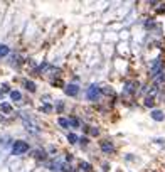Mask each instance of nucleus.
Segmentation results:
<instances>
[{
	"label": "nucleus",
	"instance_id": "f257e3e1",
	"mask_svg": "<svg viewBox=\"0 0 165 172\" xmlns=\"http://www.w3.org/2000/svg\"><path fill=\"white\" fill-rule=\"evenodd\" d=\"M12 150H14L15 155H22V154H26L27 150H29V143L22 142V140H17V142L14 143V147H12Z\"/></svg>",
	"mask_w": 165,
	"mask_h": 172
},
{
	"label": "nucleus",
	"instance_id": "f03ea898",
	"mask_svg": "<svg viewBox=\"0 0 165 172\" xmlns=\"http://www.w3.org/2000/svg\"><path fill=\"white\" fill-rule=\"evenodd\" d=\"M163 71V66H162V61L160 59H157V61H153V64H152V68H150V74H152V78H157L158 74Z\"/></svg>",
	"mask_w": 165,
	"mask_h": 172
},
{
	"label": "nucleus",
	"instance_id": "7ed1b4c3",
	"mask_svg": "<svg viewBox=\"0 0 165 172\" xmlns=\"http://www.w3.org/2000/svg\"><path fill=\"white\" fill-rule=\"evenodd\" d=\"M98 96H99V86L91 84V86H89V90H88V98L91 100V101H95Z\"/></svg>",
	"mask_w": 165,
	"mask_h": 172
},
{
	"label": "nucleus",
	"instance_id": "20e7f679",
	"mask_svg": "<svg viewBox=\"0 0 165 172\" xmlns=\"http://www.w3.org/2000/svg\"><path fill=\"white\" fill-rule=\"evenodd\" d=\"M136 86H138V83L136 81H128V83L125 84V90H123V93L125 95H133L136 90Z\"/></svg>",
	"mask_w": 165,
	"mask_h": 172
},
{
	"label": "nucleus",
	"instance_id": "39448f33",
	"mask_svg": "<svg viewBox=\"0 0 165 172\" xmlns=\"http://www.w3.org/2000/svg\"><path fill=\"white\" fill-rule=\"evenodd\" d=\"M101 150L105 152V154H113L115 147H113V143H111L110 140H103L101 142Z\"/></svg>",
	"mask_w": 165,
	"mask_h": 172
},
{
	"label": "nucleus",
	"instance_id": "423d86ee",
	"mask_svg": "<svg viewBox=\"0 0 165 172\" xmlns=\"http://www.w3.org/2000/svg\"><path fill=\"white\" fill-rule=\"evenodd\" d=\"M64 91L69 96H76L77 93H79V86H76V84H67L66 88H64Z\"/></svg>",
	"mask_w": 165,
	"mask_h": 172
},
{
	"label": "nucleus",
	"instance_id": "0eeeda50",
	"mask_svg": "<svg viewBox=\"0 0 165 172\" xmlns=\"http://www.w3.org/2000/svg\"><path fill=\"white\" fill-rule=\"evenodd\" d=\"M152 118L157 120V121H162L165 118V115H163V111H160V110H153L152 111Z\"/></svg>",
	"mask_w": 165,
	"mask_h": 172
},
{
	"label": "nucleus",
	"instance_id": "6e6552de",
	"mask_svg": "<svg viewBox=\"0 0 165 172\" xmlns=\"http://www.w3.org/2000/svg\"><path fill=\"white\" fill-rule=\"evenodd\" d=\"M10 98L14 100V101H20V100H22V95H20V91H10Z\"/></svg>",
	"mask_w": 165,
	"mask_h": 172
},
{
	"label": "nucleus",
	"instance_id": "1a4fd4ad",
	"mask_svg": "<svg viewBox=\"0 0 165 172\" xmlns=\"http://www.w3.org/2000/svg\"><path fill=\"white\" fill-rule=\"evenodd\" d=\"M0 110L4 111V113H10V111H12V106L9 105V103H2V105H0Z\"/></svg>",
	"mask_w": 165,
	"mask_h": 172
},
{
	"label": "nucleus",
	"instance_id": "9d476101",
	"mask_svg": "<svg viewBox=\"0 0 165 172\" xmlns=\"http://www.w3.org/2000/svg\"><path fill=\"white\" fill-rule=\"evenodd\" d=\"M24 86H26V88H27V91H30V93H34V91H36V84H34L32 81H26V84H24Z\"/></svg>",
	"mask_w": 165,
	"mask_h": 172
},
{
	"label": "nucleus",
	"instance_id": "9b49d317",
	"mask_svg": "<svg viewBox=\"0 0 165 172\" xmlns=\"http://www.w3.org/2000/svg\"><path fill=\"white\" fill-rule=\"evenodd\" d=\"M79 167L83 169L84 172H91V170H93V169H91V165H89L88 162H81V164H79Z\"/></svg>",
	"mask_w": 165,
	"mask_h": 172
},
{
	"label": "nucleus",
	"instance_id": "f8f14e48",
	"mask_svg": "<svg viewBox=\"0 0 165 172\" xmlns=\"http://www.w3.org/2000/svg\"><path fill=\"white\" fill-rule=\"evenodd\" d=\"M155 105V100L152 98V96H147L145 98V106H148V108H152V106Z\"/></svg>",
	"mask_w": 165,
	"mask_h": 172
},
{
	"label": "nucleus",
	"instance_id": "ddd939ff",
	"mask_svg": "<svg viewBox=\"0 0 165 172\" xmlns=\"http://www.w3.org/2000/svg\"><path fill=\"white\" fill-rule=\"evenodd\" d=\"M69 125H71V127H74V128H79L81 127V123H79L77 118H69Z\"/></svg>",
	"mask_w": 165,
	"mask_h": 172
},
{
	"label": "nucleus",
	"instance_id": "4468645a",
	"mask_svg": "<svg viewBox=\"0 0 165 172\" xmlns=\"http://www.w3.org/2000/svg\"><path fill=\"white\" fill-rule=\"evenodd\" d=\"M7 54H9V47L2 44L0 46V58H4V56H7Z\"/></svg>",
	"mask_w": 165,
	"mask_h": 172
},
{
	"label": "nucleus",
	"instance_id": "2eb2a0df",
	"mask_svg": "<svg viewBox=\"0 0 165 172\" xmlns=\"http://www.w3.org/2000/svg\"><path fill=\"white\" fill-rule=\"evenodd\" d=\"M155 79H157V83H165V68H163V71L155 78Z\"/></svg>",
	"mask_w": 165,
	"mask_h": 172
},
{
	"label": "nucleus",
	"instance_id": "dca6fc26",
	"mask_svg": "<svg viewBox=\"0 0 165 172\" xmlns=\"http://www.w3.org/2000/svg\"><path fill=\"white\" fill-rule=\"evenodd\" d=\"M59 125H61V127H64V128H67L69 127V120H66V118H59Z\"/></svg>",
	"mask_w": 165,
	"mask_h": 172
},
{
	"label": "nucleus",
	"instance_id": "f3484780",
	"mask_svg": "<svg viewBox=\"0 0 165 172\" xmlns=\"http://www.w3.org/2000/svg\"><path fill=\"white\" fill-rule=\"evenodd\" d=\"M67 140H69V143H76V142H77V135H74V133H69V135H67Z\"/></svg>",
	"mask_w": 165,
	"mask_h": 172
},
{
	"label": "nucleus",
	"instance_id": "a211bd4d",
	"mask_svg": "<svg viewBox=\"0 0 165 172\" xmlns=\"http://www.w3.org/2000/svg\"><path fill=\"white\" fill-rule=\"evenodd\" d=\"M51 110H52V106H51V105H44V106H42V111H44V113H49Z\"/></svg>",
	"mask_w": 165,
	"mask_h": 172
},
{
	"label": "nucleus",
	"instance_id": "6ab92c4d",
	"mask_svg": "<svg viewBox=\"0 0 165 172\" xmlns=\"http://www.w3.org/2000/svg\"><path fill=\"white\" fill-rule=\"evenodd\" d=\"M103 93H105V95H113V90L106 86V88H103Z\"/></svg>",
	"mask_w": 165,
	"mask_h": 172
},
{
	"label": "nucleus",
	"instance_id": "aec40b11",
	"mask_svg": "<svg viewBox=\"0 0 165 172\" xmlns=\"http://www.w3.org/2000/svg\"><path fill=\"white\" fill-rule=\"evenodd\" d=\"M88 130H89V127H88ZM89 133H91V135H98V133H99V130H98V128H91V130H89Z\"/></svg>",
	"mask_w": 165,
	"mask_h": 172
},
{
	"label": "nucleus",
	"instance_id": "412c9836",
	"mask_svg": "<svg viewBox=\"0 0 165 172\" xmlns=\"http://www.w3.org/2000/svg\"><path fill=\"white\" fill-rule=\"evenodd\" d=\"M157 12H158V14H162V12H165V4H160V5H158Z\"/></svg>",
	"mask_w": 165,
	"mask_h": 172
},
{
	"label": "nucleus",
	"instance_id": "4be33fe9",
	"mask_svg": "<svg viewBox=\"0 0 165 172\" xmlns=\"http://www.w3.org/2000/svg\"><path fill=\"white\" fill-rule=\"evenodd\" d=\"M63 169H64V172H73V167H71V165H63Z\"/></svg>",
	"mask_w": 165,
	"mask_h": 172
},
{
	"label": "nucleus",
	"instance_id": "5701e85b",
	"mask_svg": "<svg viewBox=\"0 0 165 172\" xmlns=\"http://www.w3.org/2000/svg\"><path fill=\"white\" fill-rule=\"evenodd\" d=\"M36 155H37V159H44V157H46L44 152H36Z\"/></svg>",
	"mask_w": 165,
	"mask_h": 172
},
{
	"label": "nucleus",
	"instance_id": "b1692460",
	"mask_svg": "<svg viewBox=\"0 0 165 172\" xmlns=\"http://www.w3.org/2000/svg\"><path fill=\"white\" fill-rule=\"evenodd\" d=\"M52 84H54V86H63V81H61V79H57V81H52Z\"/></svg>",
	"mask_w": 165,
	"mask_h": 172
},
{
	"label": "nucleus",
	"instance_id": "393cba45",
	"mask_svg": "<svg viewBox=\"0 0 165 172\" xmlns=\"http://www.w3.org/2000/svg\"><path fill=\"white\" fill-rule=\"evenodd\" d=\"M81 143H83V145H86V143H88V139H86V137H83V139H81Z\"/></svg>",
	"mask_w": 165,
	"mask_h": 172
},
{
	"label": "nucleus",
	"instance_id": "a878e982",
	"mask_svg": "<svg viewBox=\"0 0 165 172\" xmlns=\"http://www.w3.org/2000/svg\"><path fill=\"white\" fill-rule=\"evenodd\" d=\"M63 108H64V105H63V103H59V106H57V111H63Z\"/></svg>",
	"mask_w": 165,
	"mask_h": 172
}]
</instances>
